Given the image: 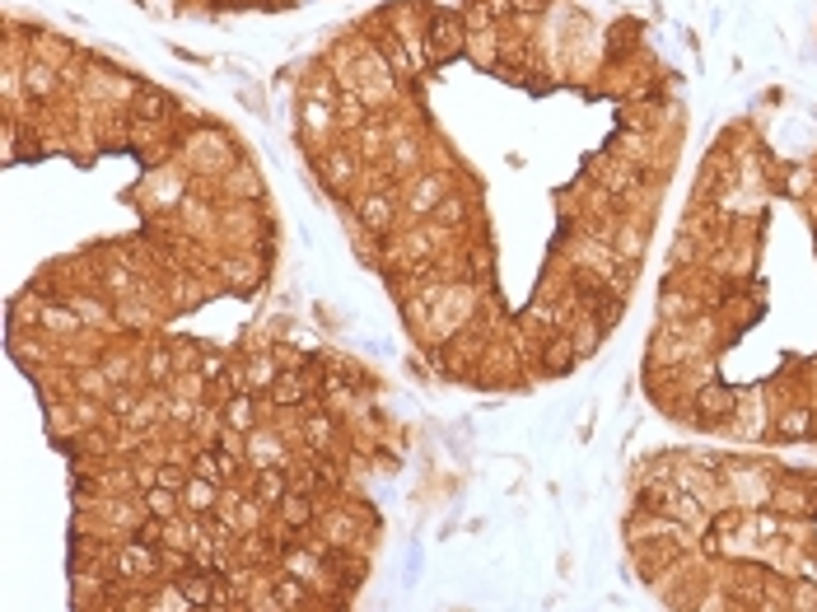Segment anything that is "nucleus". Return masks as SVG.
I'll return each mask as SVG.
<instances>
[{
  "mask_svg": "<svg viewBox=\"0 0 817 612\" xmlns=\"http://www.w3.org/2000/svg\"><path fill=\"white\" fill-rule=\"evenodd\" d=\"M247 458L252 463H280V440L276 435H247Z\"/></svg>",
  "mask_w": 817,
  "mask_h": 612,
  "instance_id": "f257e3e1",
  "label": "nucleus"
},
{
  "mask_svg": "<svg viewBox=\"0 0 817 612\" xmlns=\"http://www.w3.org/2000/svg\"><path fill=\"white\" fill-rule=\"evenodd\" d=\"M187 505H192V510H211V505H215L211 482H192V487H187Z\"/></svg>",
  "mask_w": 817,
  "mask_h": 612,
  "instance_id": "f03ea898",
  "label": "nucleus"
},
{
  "mask_svg": "<svg viewBox=\"0 0 817 612\" xmlns=\"http://www.w3.org/2000/svg\"><path fill=\"white\" fill-rule=\"evenodd\" d=\"M229 425H234V430H247V425H252V407H247V397L229 402Z\"/></svg>",
  "mask_w": 817,
  "mask_h": 612,
  "instance_id": "7ed1b4c3",
  "label": "nucleus"
},
{
  "mask_svg": "<svg viewBox=\"0 0 817 612\" xmlns=\"http://www.w3.org/2000/svg\"><path fill=\"white\" fill-rule=\"evenodd\" d=\"M327 122H332V112H327L323 103H313V108H304V126H309V131H327Z\"/></svg>",
  "mask_w": 817,
  "mask_h": 612,
  "instance_id": "20e7f679",
  "label": "nucleus"
},
{
  "mask_svg": "<svg viewBox=\"0 0 817 612\" xmlns=\"http://www.w3.org/2000/svg\"><path fill=\"white\" fill-rule=\"evenodd\" d=\"M388 215H392V206H388V201H383V197H369V201H365V220H374V224H383V220H388Z\"/></svg>",
  "mask_w": 817,
  "mask_h": 612,
  "instance_id": "39448f33",
  "label": "nucleus"
},
{
  "mask_svg": "<svg viewBox=\"0 0 817 612\" xmlns=\"http://www.w3.org/2000/svg\"><path fill=\"white\" fill-rule=\"evenodd\" d=\"M29 84L38 89V94H43V89H52V70H47V66H29Z\"/></svg>",
  "mask_w": 817,
  "mask_h": 612,
  "instance_id": "423d86ee",
  "label": "nucleus"
},
{
  "mask_svg": "<svg viewBox=\"0 0 817 612\" xmlns=\"http://www.w3.org/2000/svg\"><path fill=\"white\" fill-rule=\"evenodd\" d=\"M439 215H444V220H463L467 206H463V201H444V206H439Z\"/></svg>",
  "mask_w": 817,
  "mask_h": 612,
  "instance_id": "0eeeda50",
  "label": "nucleus"
}]
</instances>
